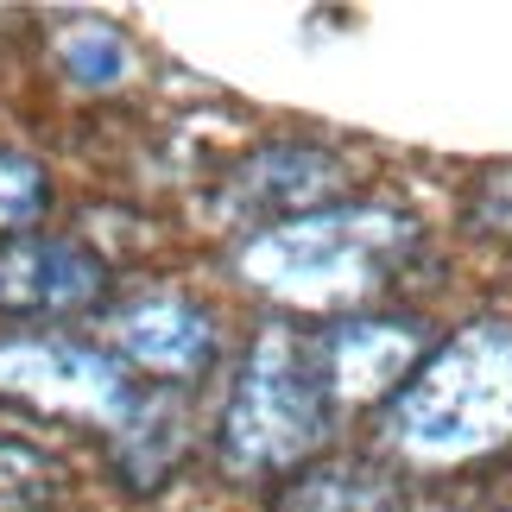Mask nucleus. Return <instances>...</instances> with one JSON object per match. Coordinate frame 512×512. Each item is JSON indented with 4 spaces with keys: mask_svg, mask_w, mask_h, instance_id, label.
Returning a JSON list of instances; mask_svg holds the SVG:
<instances>
[{
    "mask_svg": "<svg viewBox=\"0 0 512 512\" xmlns=\"http://www.w3.org/2000/svg\"><path fill=\"white\" fill-rule=\"evenodd\" d=\"M95 291H102V266L83 260L76 247L19 241L13 253H0V304L64 310V304H89Z\"/></svg>",
    "mask_w": 512,
    "mask_h": 512,
    "instance_id": "obj_1",
    "label": "nucleus"
}]
</instances>
